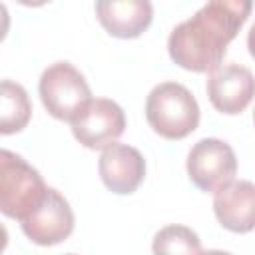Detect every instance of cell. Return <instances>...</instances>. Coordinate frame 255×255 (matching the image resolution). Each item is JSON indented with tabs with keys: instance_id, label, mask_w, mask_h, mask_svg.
<instances>
[{
	"instance_id": "obj_1",
	"label": "cell",
	"mask_w": 255,
	"mask_h": 255,
	"mask_svg": "<svg viewBox=\"0 0 255 255\" xmlns=\"http://www.w3.org/2000/svg\"><path fill=\"white\" fill-rule=\"evenodd\" d=\"M249 0H211L177 24L167 38L169 58L183 70L209 74L223 64L227 46L247 22Z\"/></svg>"
},
{
	"instance_id": "obj_2",
	"label": "cell",
	"mask_w": 255,
	"mask_h": 255,
	"mask_svg": "<svg viewBox=\"0 0 255 255\" xmlns=\"http://www.w3.org/2000/svg\"><path fill=\"white\" fill-rule=\"evenodd\" d=\"M199 104L189 88L179 82H159L145 98L147 126L163 139H185L199 126Z\"/></svg>"
},
{
	"instance_id": "obj_3",
	"label": "cell",
	"mask_w": 255,
	"mask_h": 255,
	"mask_svg": "<svg viewBox=\"0 0 255 255\" xmlns=\"http://www.w3.org/2000/svg\"><path fill=\"white\" fill-rule=\"evenodd\" d=\"M48 189L40 171L22 155L10 149L0 151V211L6 217L22 223L40 207Z\"/></svg>"
},
{
	"instance_id": "obj_4",
	"label": "cell",
	"mask_w": 255,
	"mask_h": 255,
	"mask_svg": "<svg viewBox=\"0 0 255 255\" xmlns=\"http://www.w3.org/2000/svg\"><path fill=\"white\" fill-rule=\"evenodd\" d=\"M38 94L46 112L60 122H72L92 100L84 74L70 62L50 64L40 76Z\"/></svg>"
},
{
	"instance_id": "obj_5",
	"label": "cell",
	"mask_w": 255,
	"mask_h": 255,
	"mask_svg": "<svg viewBox=\"0 0 255 255\" xmlns=\"http://www.w3.org/2000/svg\"><path fill=\"white\" fill-rule=\"evenodd\" d=\"M185 169L197 189L205 193H217L235 181L237 157L227 141L217 137H203L189 149Z\"/></svg>"
},
{
	"instance_id": "obj_6",
	"label": "cell",
	"mask_w": 255,
	"mask_h": 255,
	"mask_svg": "<svg viewBox=\"0 0 255 255\" xmlns=\"http://www.w3.org/2000/svg\"><path fill=\"white\" fill-rule=\"evenodd\" d=\"M72 135L86 149H106L126 131V114L110 98H92L82 112L70 122Z\"/></svg>"
},
{
	"instance_id": "obj_7",
	"label": "cell",
	"mask_w": 255,
	"mask_h": 255,
	"mask_svg": "<svg viewBox=\"0 0 255 255\" xmlns=\"http://www.w3.org/2000/svg\"><path fill=\"white\" fill-rule=\"evenodd\" d=\"M205 92L219 114L237 116L245 112L255 98V76L243 64H221L209 72Z\"/></svg>"
},
{
	"instance_id": "obj_8",
	"label": "cell",
	"mask_w": 255,
	"mask_h": 255,
	"mask_svg": "<svg viewBox=\"0 0 255 255\" xmlns=\"http://www.w3.org/2000/svg\"><path fill=\"white\" fill-rule=\"evenodd\" d=\"M20 225L24 235L32 243L40 247H52L66 241L72 235L76 217L70 201L58 189L50 187L40 207L32 215H28Z\"/></svg>"
},
{
	"instance_id": "obj_9",
	"label": "cell",
	"mask_w": 255,
	"mask_h": 255,
	"mask_svg": "<svg viewBox=\"0 0 255 255\" xmlns=\"http://www.w3.org/2000/svg\"><path fill=\"white\" fill-rule=\"evenodd\" d=\"M98 171L112 193L129 195L145 179V159L133 145L114 143L102 151Z\"/></svg>"
},
{
	"instance_id": "obj_10",
	"label": "cell",
	"mask_w": 255,
	"mask_h": 255,
	"mask_svg": "<svg viewBox=\"0 0 255 255\" xmlns=\"http://www.w3.org/2000/svg\"><path fill=\"white\" fill-rule=\"evenodd\" d=\"M213 213L219 225L231 233L255 229V183L235 179L213 193Z\"/></svg>"
},
{
	"instance_id": "obj_11",
	"label": "cell",
	"mask_w": 255,
	"mask_h": 255,
	"mask_svg": "<svg viewBox=\"0 0 255 255\" xmlns=\"http://www.w3.org/2000/svg\"><path fill=\"white\" fill-rule=\"evenodd\" d=\"M94 10L102 28L122 40L141 36L153 20V6L147 0H106L96 2Z\"/></svg>"
},
{
	"instance_id": "obj_12",
	"label": "cell",
	"mask_w": 255,
	"mask_h": 255,
	"mask_svg": "<svg viewBox=\"0 0 255 255\" xmlns=\"http://www.w3.org/2000/svg\"><path fill=\"white\" fill-rule=\"evenodd\" d=\"M32 118V104L24 86L12 80L0 82V133L12 135L22 131Z\"/></svg>"
},
{
	"instance_id": "obj_13",
	"label": "cell",
	"mask_w": 255,
	"mask_h": 255,
	"mask_svg": "<svg viewBox=\"0 0 255 255\" xmlns=\"http://www.w3.org/2000/svg\"><path fill=\"white\" fill-rule=\"evenodd\" d=\"M201 251L199 235L181 223H169L161 227L151 241L153 255H199Z\"/></svg>"
},
{
	"instance_id": "obj_14",
	"label": "cell",
	"mask_w": 255,
	"mask_h": 255,
	"mask_svg": "<svg viewBox=\"0 0 255 255\" xmlns=\"http://www.w3.org/2000/svg\"><path fill=\"white\" fill-rule=\"evenodd\" d=\"M247 48H249L251 58L255 60V22H253V26L249 28V34H247Z\"/></svg>"
},
{
	"instance_id": "obj_15",
	"label": "cell",
	"mask_w": 255,
	"mask_h": 255,
	"mask_svg": "<svg viewBox=\"0 0 255 255\" xmlns=\"http://www.w3.org/2000/svg\"><path fill=\"white\" fill-rule=\"evenodd\" d=\"M199 255H233L229 251H221V249H207V251H201Z\"/></svg>"
},
{
	"instance_id": "obj_16",
	"label": "cell",
	"mask_w": 255,
	"mask_h": 255,
	"mask_svg": "<svg viewBox=\"0 0 255 255\" xmlns=\"http://www.w3.org/2000/svg\"><path fill=\"white\" fill-rule=\"evenodd\" d=\"M253 124H255V110H253Z\"/></svg>"
},
{
	"instance_id": "obj_17",
	"label": "cell",
	"mask_w": 255,
	"mask_h": 255,
	"mask_svg": "<svg viewBox=\"0 0 255 255\" xmlns=\"http://www.w3.org/2000/svg\"><path fill=\"white\" fill-rule=\"evenodd\" d=\"M68 255H74V253H68Z\"/></svg>"
}]
</instances>
